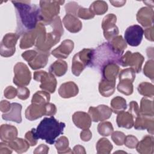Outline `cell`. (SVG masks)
<instances>
[{
  "label": "cell",
  "instance_id": "obj_1",
  "mask_svg": "<svg viewBox=\"0 0 154 154\" xmlns=\"http://www.w3.org/2000/svg\"><path fill=\"white\" fill-rule=\"evenodd\" d=\"M35 46L37 51L48 52L60 40L64 29L60 17L57 16L49 22L40 21L36 28Z\"/></svg>",
  "mask_w": 154,
  "mask_h": 154
},
{
  "label": "cell",
  "instance_id": "obj_2",
  "mask_svg": "<svg viewBox=\"0 0 154 154\" xmlns=\"http://www.w3.org/2000/svg\"><path fill=\"white\" fill-rule=\"evenodd\" d=\"M16 8V34L19 36L35 29L41 20L40 9L30 1H12Z\"/></svg>",
  "mask_w": 154,
  "mask_h": 154
},
{
  "label": "cell",
  "instance_id": "obj_3",
  "mask_svg": "<svg viewBox=\"0 0 154 154\" xmlns=\"http://www.w3.org/2000/svg\"><path fill=\"white\" fill-rule=\"evenodd\" d=\"M66 124L59 122L53 116L44 118L36 129L38 138L45 140L46 143L53 144L56 138L63 133Z\"/></svg>",
  "mask_w": 154,
  "mask_h": 154
},
{
  "label": "cell",
  "instance_id": "obj_4",
  "mask_svg": "<svg viewBox=\"0 0 154 154\" xmlns=\"http://www.w3.org/2000/svg\"><path fill=\"white\" fill-rule=\"evenodd\" d=\"M122 56L114 51L109 42L103 43L94 49L93 61L90 67H96L101 70L104 66L110 63L120 65Z\"/></svg>",
  "mask_w": 154,
  "mask_h": 154
},
{
  "label": "cell",
  "instance_id": "obj_5",
  "mask_svg": "<svg viewBox=\"0 0 154 154\" xmlns=\"http://www.w3.org/2000/svg\"><path fill=\"white\" fill-rule=\"evenodd\" d=\"M94 55L93 49L84 48L76 54L72 60V73L78 76L80 75L86 66H90Z\"/></svg>",
  "mask_w": 154,
  "mask_h": 154
},
{
  "label": "cell",
  "instance_id": "obj_6",
  "mask_svg": "<svg viewBox=\"0 0 154 154\" xmlns=\"http://www.w3.org/2000/svg\"><path fill=\"white\" fill-rule=\"evenodd\" d=\"M64 2V1H40V21L49 22L57 16L60 13V6Z\"/></svg>",
  "mask_w": 154,
  "mask_h": 154
},
{
  "label": "cell",
  "instance_id": "obj_7",
  "mask_svg": "<svg viewBox=\"0 0 154 154\" xmlns=\"http://www.w3.org/2000/svg\"><path fill=\"white\" fill-rule=\"evenodd\" d=\"M34 79L40 82V88L44 91L53 93L57 87V79L51 73L46 71H36L34 73Z\"/></svg>",
  "mask_w": 154,
  "mask_h": 154
},
{
  "label": "cell",
  "instance_id": "obj_8",
  "mask_svg": "<svg viewBox=\"0 0 154 154\" xmlns=\"http://www.w3.org/2000/svg\"><path fill=\"white\" fill-rule=\"evenodd\" d=\"M31 79V73L27 66L19 62L14 67L13 83L18 87L28 85Z\"/></svg>",
  "mask_w": 154,
  "mask_h": 154
},
{
  "label": "cell",
  "instance_id": "obj_9",
  "mask_svg": "<svg viewBox=\"0 0 154 154\" xmlns=\"http://www.w3.org/2000/svg\"><path fill=\"white\" fill-rule=\"evenodd\" d=\"M144 60V57L139 52L132 53L131 51H127L122 56L120 65L123 67L130 66L136 73H139L141 70Z\"/></svg>",
  "mask_w": 154,
  "mask_h": 154
},
{
  "label": "cell",
  "instance_id": "obj_10",
  "mask_svg": "<svg viewBox=\"0 0 154 154\" xmlns=\"http://www.w3.org/2000/svg\"><path fill=\"white\" fill-rule=\"evenodd\" d=\"M19 37L16 33H7L4 36L0 47V54L2 57H9L14 54L15 46Z\"/></svg>",
  "mask_w": 154,
  "mask_h": 154
},
{
  "label": "cell",
  "instance_id": "obj_11",
  "mask_svg": "<svg viewBox=\"0 0 154 154\" xmlns=\"http://www.w3.org/2000/svg\"><path fill=\"white\" fill-rule=\"evenodd\" d=\"M117 17L114 14H108L105 16L102 22V28L103 31L105 38L109 42L115 37L117 36L119 31L116 25Z\"/></svg>",
  "mask_w": 154,
  "mask_h": 154
},
{
  "label": "cell",
  "instance_id": "obj_12",
  "mask_svg": "<svg viewBox=\"0 0 154 154\" xmlns=\"http://www.w3.org/2000/svg\"><path fill=\"white\" fill-rule=\"evenodd\" d=\"M144 30L138 25L129 26L125 32V40L131 46H138L143 39Z\"/></svg>",
  "mask_w": 154,
  "mask_h": 154
},
{
  "label": "cell",
  "instance_id": "obj_13",
  "mask_svg": "<svg viewBox=\"0 0 154 154\" xmlns=\"http://www.w3.org/2000/svg\"><path fill=\"white\" fill-rule=\"evenodd\" d=\"M112 111L111 108L105 105H100L96 107L90 106L88 112L91 119L94 122H103L110 118Z\"/></svg>",
  "mask_w": 154,
  "mask_h": 154
},
{
  "label": "cell",
  "instance_id": "obj_14",
  "mask_svg": "<svg viewBox=\"0 0 154 154\" xmlns=\"http://www.w3.org/2000/svg\"><path fill=\"white\" fill-rule=\"evenodd\" d=\"M134 128L137 130L147 129V132L151 135H153L154 119L153 117L147 116L140 114L135 119Z\"/></svg>",
  "mask_w": 154,
  "mask_h": 154
},
{
  "label": "cell",
  "instance_id": "obj_15",
  "mask_svg": "<svg viewBox=\"0 0 154 154\" xmlns=\"http://www.w3.org/2000/svg\"><path fill=\"white\" fill-rule=\"evenodd\" d=\"M73 48V42L71 40L66 39L63 41L59 46L52 51L51 54L57 58L65 59L72 52Z\"/></svg>",
  "mask_w": 154,
  "mask_h": 154
},
{
  "label": "cell",
  "instance_id": "obj_16",
  "mask_svg": "<svg viewBox=\"0 0 154 154\" xmlns=\"http://www.w3.org/2000/svg\"><path fill=\"white\" fill-rule=\"evenodd\" d=\"M137 20L144 27H150L153 25V10L150 7H142L137 14Z\"/></svg>",
  "mask_w": 154,
  "mask_h": 154
},
{
  "label": "cell",
  "instance_id": "obj_17",
  "mask_svg": "<svg viewBox=\"0 0 154 154\" xmlns=\"http://www.w3.org/2000/svg\"><path fill=\"white\" fill-rule=\"evenodd\" d=\"M45 105H39L32 103L26 109L25 117L31 121L35 120L37 119L42 117L43 116H46Z\"/></svg>",
  "mask_w": 154,
  "mask_h": 154
},
{
  "label": "cell",
  "instance_id": "obj_18",
  "mask_svg": "<svg viewBox=\"0 0 154 154\" xmlns=\"http://www.w3.org/2000/svg\"><path fill=\"white\" fill-rule=\"evenodd\" d=\"M72 120L75 126L81 129H89L91 125V119L88 113L77 111L72 116Z\"/></svg>",
  "mask_w": 154,
  "mask_h": 154
},
{
  "label": "cell",
  "instance_id": "obj_19",
  "mask_svg": "<svg viewBox=\"0 0 154 154\" xmlns=\"http://www.w3.org/2000/svg\"><path fill=\"white\" fill-rule=\"evenodd\" d=\"M22 105L18 103H11V109L7 112L4 113L2 115V118L7 121H12L17 123L22 122L21 110Z\"/></svg>",
  "mask_w": 154,
  "mask_h": 154
},
{
  "label": "cell",
  "instance_id": "obj_20",
  "mask_svg": "<svg viewBox=\"0 0 154 154\" xmlns=\"http://www.w3.org/2000/svg\"><path fill=\"white\" fill-rule=\"evenodd\" d=\"M65 28L70 32L76 33L82 29V22L78 18L72 14H66L63 19Z\"/></svg>",
  "mask_w": 154,
  "mask_h": 154
},
{
  "label": "cell",
  "instance_id": "obj_21",
  "mask_svg": "<svg viewBox=\"0 0 154 154\" xmlns=\"http://www.w3.org/2000/svg\"><path fill=\"white\" fill-rule=\"evenodd\" d=\"M18 134L17 128L12 125L3 124L0 128V137L2 141L10 143L17 138Z\"/></svg>",
  "mask_w": 154,
  "mask_h": 154
},
{
  "label": "cell",
  "instance_id": "obj_22",
  "mask_svg": "<svg viewBox=\"0 0 154 154\" xmlns=\"http://www.w3.org/2000/svg\"><path fill=\"white\" fill-rule=\"evenodd\" d=\"M78 85L72 81H69L61 85L58 89V94L63 98H70L78 94Z\"/></svg>",
  "mask_w": 154,
  "mask_h": 154
},
{
  "label": "cell",
  "instance_id": "obj_23",
  "mask_svg": "<svg viewBox=\"0 0 154 154\" xmlns=\"http://www.w3.org/2000/svg\"><path fill=\"white\" fill-rule=\"evenodd\" d=\"M119 70L120 68L117 64L114 63H108L104 66L100 70L102 74V79L116 82Z\"/></svg>",
  "mask_w": 154,
  "mask_h": 154
},
{
  "label": "cell",
  "instance_id": "obj_24",
  "mask_svg": "<svg viewBox=\"0 0 154 154\" xmlns=\"http://www.w3.org/2000/svg\"><path fill=\"white\" fill-rule=\"evenodd\" d=\"M153 137L151 135H146L137 144V150L141 154H152L153 153Z\"/></svg>",
  "mask_w": 154,
  "mask_h": 154
},
{
  "label": "cell",
  "instance_id": "obj_25",
  "mask_svg": "<svg viewBox=\"0 0 154 154\" xmlns=\"http://www.w3.org/2000/svg\"><path fill=\"white\" fill-rule=\"evenodd\" d=\"M49 52L37 51V53L31 61L28 63L30 67L33 70L39 69L46 66L48 61Z\"/></svg>",
  "mask_w": 154,
  "mask_h": 154
},
{
  "label": "cell",
  "instance_id": "obj_26",
  "mask_svg": "<svg viewBox=\"0 0 154 154\" xmlns=\"http://www.w3.org/2000/svg\"><path fill=\"white\" fill-rule=\"evenodd\" d=\"M116 122L119 128L130 129L132 128L134 125V119L132 114L128 111H122L119 113L117 116Z\"/></svg>",
  "mask_w": 154,
  "mask_h": 154
},
{
  "label": "cell",
  "instance_id": "obj_27",
  "mask_svg": "<svg viewBox=\"0 0 154 154\" xmlns=\"http://www.w3.org/2000/svg\"><path fill=\"white\" fill-rule=\"evenodd\" d=\"M37 37L35 29L27 32L22 35V37L20 42L19 46L20 49H27L35 45Z\"/></svg>",
  "mask_w": 154,
  "mask_h": 154
},
{
  "label": "cell",
  "instance_id": "obj_28",
  "mask_svg": "<svg viewBox=\"0 0 154 154\" xmlns=\"http://www.w3.org/2000/svg\"><path fill=\"white\" fill-rule=\"evenodd\" d=\"M115 86L116 82L102 79L99 84V91L102 96L109 97L114 93Z\"/></svg>",
  "mask_w": 154,
  "mask_h": 154
},
{
  "label": "cell",
  "instance_id": "obj_29",
  "mask_svg": "<svg viewBox=\"0 0 154 154\" xmlns=\"http://www.w3.org/2000/svg\"><path fill=\"white\" fill-rule=\"evenodd\" d=\"M49 70L54 76L60 77L66 73L67 70V64L62 60H58L51 65Z\"/></svg>",
  "mask_w": 154,
  "mask_h": 154
},
{
  "label": "cell",
  "instance_id": "obj_30",
  "mask_svg": "<svg viewBox=\"0 0 154 154\" xmlns=\"http://www.w3.org/2000/svg\"><path fill=\"white\" fill-rule=\"evenodd\" d=\"M115 52L122 55L127 48V43L122 35H117L108 42Z\"/></svg>",
  "mask_w": 154,
  "mask_h": 154
},
{
  "label": "cell",
  "instance_id": "obj_31",
  "mask_svg": "<svg viewBox=\"0 0 154 154\" xmlns=\"http://www.w3.org/2000/svg\"><path fill=\"white\" fill-rule=\"evenodd\" d=\"M10 147L18 153H22L27 151L29 147V144L26 140L20 138H16L8 143Z\"/></svg>",
  "mask_w": 154,
  "mask_h": 154
},
{
  "label": "cell",
  "instance_id": "obj_32",
  "mask_svg": "<svg viewBox=\"0 0 154 154\" xmlns=\"http://www.w3.org/2000/svg\"><path fill=\"white\" fill-rule=\"evenodd\" d=\"M140 114L144 116L153 117V102L152 99L143 97L141 100Z\"/></svg>",
  "mask_w": 154,
  "mask_h": 154
},
{
  "label": "cell",
  "instance_id": "obj_33",
  "mask_svg": "<svg viewBox=\"0 0 154 154\" xmlns=\"http://www.w3.org/2000/svg\"><path fill=\"white\" fill-rule=\"evenodd\" d=\"M112 112L115 114H119L124 111L127 107L126 100L120 96H116L114 97L110 103Z\"/></svg>",
  "mask_w": 154,
  "mask_h": 154
},
{
  "label": "cell",
  "instance_id": "obj_34",
  "mask_svg": "<svg viewBox=\"0 0 154 154\" xmlns=\"http://www.w3.org/2000/svg\"><path fill=\"white\" fill-rule=\"evenodd\" d=\"M108 8V7L106 2L103 1H96L90 5L89 10L94 15H102L107 11Z\"/></svg>",
  "mask_w": 154,
  "mask_h": 154
},
{
  "label": "cell",
  "instance_id": "obj_35",
  "mask_svg": "<svg viewBox=\"0 0 154 154\" xmlns=\"http://www.w3.org/2000/svg\"><path fill=\"white\" fill-rule=\"evenodd\" d=\"M55 146L58 153H73L69 147L68 138L64 136L61 137L55 141Z\"/></svg>",
  "mask_w": 154,
  "mask_h": 154
},
{
  "label": "cell",
  "instance_id": "obj_36",
  "mask_svg": "<svg viewBox=\"0 0 154 154\" xmlns=\"http://www.w3.org/2000/svg\"><path fill=\"white\" fill-rule=\"evenodd\" d=\"M96 147L97 153L107 154L111 152L113 146L108 139L102 138L97 142Z\"/></svg>",
  "mask_w": 154,
  "mask_h": 154
},
{
  "label": "cell",
  "instance_id": "obj_37",
  "mask_svg": "<svg viewBox=\"0 0 154 154\" xmlns=\"http://www.w3.org/2000/svg\"><path fill=\"white\" fill-rule=\"evenodd\" d=\"M50 94L46 91H38L32 96L31 99L32 103L45 105L50 100Z\"/></svg>",
  "mask_w": 154,
  "mask_h": 154
},
{
  "label": "cell",
  "instance_id": "obj_38",
  "mask_svg": "<svg viewBox=\"0 0 154 154\" xmlns=\"http://www.w3.org/2000/svg\"><path fill=\"white\" fill-rule=\"evenodd\" d=\"M138 93L145 96L148 97L152 98L154 95V87L153 85L147 82H143L138 85Z\"/></svg>",
  "mask_w": 154,
  "mask_h": 154
},
{
  "label": "cell",
  "instance_id": "obj_39",
  "mask_svg": "<svg viewBox=\"0 0 154 154\" xmlns=\"http://www.w3.org/2000/svg\"><path fill=\"white\" fill-rule=\"evenodd\" d=\"M114 129L109 122H103L97 126V131L102 136H109L113 132Z\"/></svg>",
  "mask_w": 154,
  "mask_h": 154
},
{
  "label": "cell",
  "instance_id": "obj_40",
  "mask_svg": "<svg viewBox=\"0 0 154 154\" xmlns=\"http://www.w3.org/2000/svg\"><path fill=\"white\" fill-rule=\"evenodd\" d=\"M117 88L119 92L127 96L131 95L133 93L132 82L128 81H120Z\"/></svg>",
  "mask_w": 154,
  "mask_h": 154
},
{
  "label": "cell",
  "instance_id": "obj_41",
  "mask_svg": "<svg viewBox=\"0 0 154 154\" xmlns=\"http://www.w3.org/2000/svg\"><path fill=\"white\" fill-rule=\"evenodd\" d=\"M119 81H128L133 82L135 78V72L131 68H126L120 71L119 74Z\"/></svg>",
  "mask_w": 154,
  "mask_h": 154
},
{
  "label": "cell",
  "instance_id": "obj_42",
  "mask_svg": "<svg viewBox=\"0 0 154 154\" xmlns=\"http://www.w3.org/2000/svg\"><path fill=\"white\" fill-rule=\"evenodd\" d=\"M153 67H154V61L153 60H150L146 63L144 67V69H143L144 74L147 77L149 78L152 81H153V78H154Z\"/></svg>",
  "mask_w": 154,
  "mask_h": 154
},
{
  "label": "cell",
  "instance_id": "obj_43",
  "mask_svg": "<svg viewBox=\"0 0 154 154\" xmlns=\"http://www.w3.org/2000/svg\"><path fill=\"white\" fill-rule=\"evenodd\" d=\"M76 17H79L82 19L87 20L93 18L94 15L91 12L89 8H86L79 6L76 13Z\"/></svg>",
  "mask_w": 154,
  "mask_h": 154
},
{
  "label": "cell",
  "instance_id": "obj_44",
  "mask_svg": "<svg viewBox=\"0 0 154 154\" xmlns=\"http://www.w3.org/2000/svg\"><path fill=\"white\" fill-rule=\"evenodd\" d=\"M25 138L31 146L36 145L37 143V140L38 139L36 134V129L33 128L31 131H28L25 134Z\"/></svg>",
  "mask_w": 154,
  "mask_h": 154
},
{
  "label": "cell",
  "instance_id": "obj_45",
  "mask_svg": "<svg viewBox=\"0 0 154 154\" xmlns=\"http://www.w3.org/2000/svg\"><path fill=\"white\" fill-rule=\"evenodd\" d=\"M125 137V134L120 131H115L111 134L112 141L117 146H122L124 144Z\"/></svg>",
  "mask_w": 154,
  "mask_h": 154
},
{
  "label": "cell",
  "instance_id": "obj_46",
  "mask_svg": "<svg viewBox=\"0 0 154 154\" xmlns=\"http://www.w3.org/2000/svg\"><path fill=\"white\" fill-rule=\"evenodd\" d=\"M138 143V140L137 137L132 135H128L125 137V145L130 149H134L136 147L137 144Z\"/></svg>",
  "mask_w": 154,
  "mask_h": 154
},
{
  "label": "cell",
  "instance_id": "obj_47",
  "mask_svg": "<svg viewBox=\"0 0 154 154\" xmlns=\"http://www.w3.org/2000/svg\"><path fill=\"white\" fill-rule=\"evenodd\" d=\"M79 5L75 2H70L65 5L66 14H72L76 17V13Z\"/></svg>",
  "mask_w": 154,
  "mask_h": 154
},
{
  "label": "cell",
  "instance_id": "obj_48",
  "mask_svg": "<svg viewBox=\"0 0 154 154\" xmlns=\"http://www.w3.org/2000/svg\"><path fill=\"white\" fill-rule=\"evenodd\" d=\"M17 97L21 100L27 99L30 94L29 89L26 87H18L17 88Z\"/></svg>",
  "mask_w": 154,
  "mask_h": 154
},
{
  "label": "cell",
  "instance_id": "obj_49",
  "mask_svg": "<svg viewBox=\"0 0 154 154\" xmlns=\"http://www.w3.org/2000/svg\"><path fill=\"white\" fill-rule=\"evenodd\" d=\"M128 112L132 114L134 120L138 115H140V108L137 102L131 101L129 103V108Z\"/></svg>",
  "mask_w": 154,
  "mask_h": 154
},
{
  "label": "cell",
  "instance_id": "obj_50",
  "mask_svg": "<svg viewBox=\"0 0 154 154\" xmlns=\"http://www.w3.org/2000/svg\"><path fill=\"white\" fill-rule=\"evenodd\" d=\"M4 94L6 98L12 99L17 95V88H15L13 86H8L5 89Z\"/></svg>",
  "mask_w": 154,
  "mask_h": 154
},
{
  "label": "cell",
  "instance_id": "obj_51",
  "mask_svg": "<svg viewBox=\"0 0 154 154\" xmlns=\"http://www.w3.org/2000/svg\"><path fill=\"white\" fill-rule=\"evenodd\" d=\"M37 53V51L29 50L23 52L22 54V57L25 61H26L28 63H29L34 58Z\"/></svg>",
  "mask_w": 154,
  "mask_h": 154
},
{
  "label": "cell",
  "instance_id": "obj_52",
  "mask_svg": "<svg viewBox=\"0 0 154 154\" xmlns=\"http://www.w3.org/2000/svg\"><path fill=\"white\" fill-rule=\"evenodd\" d=\"M46 116H52L57 112V108L55 105L52 103H47L45 105Z\"/></svg>",
  "mask_w": 154,
  "mask_h": 154
},
{
  "label": "cell",
  "instance_id": "obj_53",
  "mask_svg": "<svg viewBox=\"0 0 154 154\" xmlns=\"http://www.w3.org/2000/svg\"><path fill=\"white\" fill-rule=\"evenodd\" d=\"M12 152L13 149L10 147L8 143L3 141L0 143V154H9Z\"/></svg>",
  "mask_w": 154,
  "mask_h": 154
},
{
  "label": "cell",
  "instance_id": "obj_54",
  "mask_svg": "<svg viewBox=\"0 0 154 154\" xmlns=\"http://www.w3.org/2000/svg\"><path fill=\"white\" fill-rule=\"evenodd\" d=\"M92 137L91 132L88 129H83L80 134V138L84 141H88Z\"/></svg>",
  "mask_w": 154,
  "mask_h": 154
},
{
  "label": "cell",
  "instance_id": "obj_55",
  "mask_svg": "<svg viewBox=\"0 0 154 154\" xmlns=\"http://www.w3.org/2000/svg\"><path fill=\"white\" fill-rule=\"evenodd\" d=\"M11 109V103L5 100H2L0 103V109L2 112H7Z\"/></svg>",
  "mask_w": 154,
  "mask_h": 154
},
{
  "label": "cell",
  "instance_id": "obj_56",
  "mask_svg": "<svg viewBox=\"0 0 154 154\" xmlns=\"http://www.w3.org/2000/svg\"><path fill=\"white\" fill-rule=\"evenodd\" d=\"M144 35L146 38L151 42L153 41V26H151L150 27H149L146 28L144 31Z\"/></svg>",
  "mask_w": 154,
  "mask_h": 154
},
{
  "label": "cell",
  "instance_id": "obj_57",
  "mask_svg": "<svg viewBox=\"0 0 154 154\" xmlns=\"http://www.w3.org/2000/svg\"><path fill=\"white\" fill-rule=\"evenodd\" d=\"M48 152H49V147L45 144H41L35 149L33 153H48Z\"/></svg>",
  "mask_w": 154,
  "mask_h": 154
},
{
  "label": "cell",
  "instance_id": "obj_58",
  "mask_svg": "<svg viewBox=\"0 0 154 154\" xmlns=\"http://www.w3.org/2000/svg\"><path fill=\"white\" fill-rule=\"evenodd\" d=\"M73 153H85V148L81 146V145H77L73 147Z\"/></svg>",
  "mask_w": 154,
  "mask_h": 154
},
{
  "label": "cell",
  "instance_id": "obj_59",
  "mask_svg": "<svg viewBox=\"0 0 154 154\" xmlns=\"http://www.w3.org/2000/svg\"><path fill=\"white\" fill-rule=\"evenodd\" d=\"M109 2L113 6L117 7L123 6L126 3V1H110Z\"/></svg>",
  "mask_w": 154,
  "mask_h": 154
}]
</instances>
